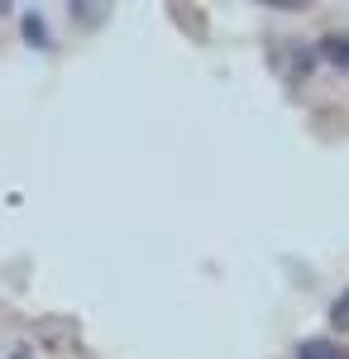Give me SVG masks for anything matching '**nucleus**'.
<instances>
[{
  "mask_svg": "<svg viewBox=\"0 0 349 359\" xmlns=\"http://www.w3.org/2000/svg\"><path fill=\"white\" fill-rule=\"evenodd\" d=\"M316 57L330 62L335 72H345L349 77V34H325L321 43H316Z\"/></svg>",
  "mask_w": 349,
  "mask_h": 359,
  "instance_id": "2",
  "label": "nucleus"
},
{
  "mask_svg": "<svg viewBox=\"0 0 349 359\" xmlns=\"http://www.w3.org/2000/svg\"><path fill=\"white\" fill-rule=\"evenodd\" d=\"M5 10H10V5H5V0H0V15H5Z\"/></svg>",
  "mask_w": 349,
  "mask_h": 359,
  "instance_id": "7",
  "label": "nucleus"
},
{
  "mask_svg": "<svg viewBox=\"0 0 349 359\" xmlns=\"http://www.w3.org/2000/svg\"><path fill=\"white\" fill-rule=\"evenodd\" d=\"M72 15H81V25H101L110 10L106 5H81V0H72Z\"/></svg>",
  "mask_w": 349,
  "mask_h": 359,
  "instance_id": "5",
  "label": "nucleus"
},
{
  "mask_svg": "<svg viewBox=\"0 0 349 359\" xmlns=\"http://www.w3.org/2000/svg\"><path fill=\"white\" fill-rule=\"evenodd\" d=\"M5 359H29V350H25V345H20V350H15V355H5Z\"/></svg>",
  "mask_w": 349,
  "mask_h": 359,
  "instance_id": "6",
  "label": "nucleus"
},
{
  "mask_svg": "<svg viewBox=\"0 0 349 359\" xmlns=\"http://www.w3.org/2000/svg\"><path fill=\"white\" fill-rule=\"evenodd\" d=\"M296 359H349V350L330 335H311V340L296 345Z\"/></svg>",
  "mask_w": 349,
  "mask_h": 359,
  "instance_id": "3",
  "label": "nucleus"
},
{
  "mask_svg": "<svg viewBox=\"0 0 349 359\" xmlns=\"http://www.w3.org/2000/svg\"><path fill=\"white\" fill-rule=\"evenodd\" d=\"M330 326H335V331H349V287L330 302Z\"/></svg>",
  "mask_w": 349,
  "mask_h": 359,
  "instance_id": "4",
  "label": "nucleus"
},
{
  "mask_svg": "<svg viewBox=\"0 0 349 359\" xmlns=\"http://www.w3.org/2000/svg\"><path fill=\"white\" fill-rule=\"evenodd\" d=\"M20 39H25L29 48H39V53H48V48H53V34H48V20H43L39 10H25V15H20Z\"/></svg>",
  "mask_w": 349,
  "mask_h": 359,
  "instance_id": "1",
  "label": "nucleus"
}]
</instances>
